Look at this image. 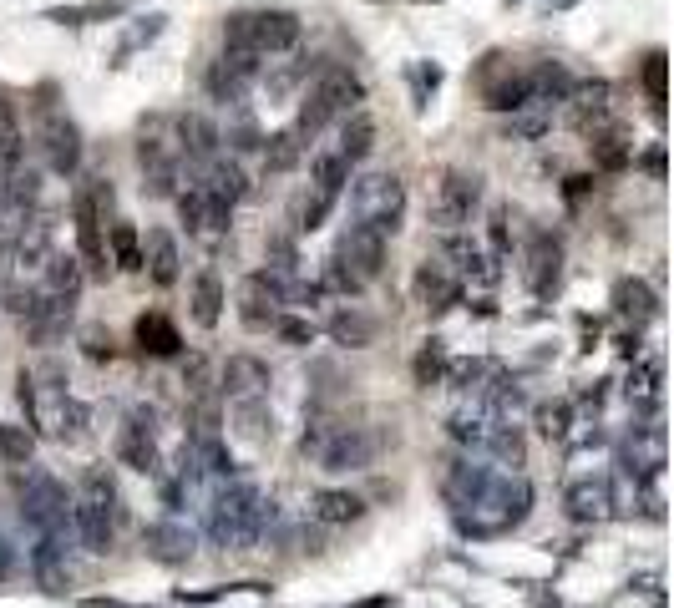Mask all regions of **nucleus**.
Returning a JSON list of instances; mask_svg holds the SVG:
<instances>
[{
  "label": "nucleus",
  "instance_id": "37",
  "mask_svg": "<svg viewBox=\"0 0 674 608\" xmlns=\"http://www.w3.org/2000/svg\"><path fill=\"white\" fill-rule=\"evenodd\" d=\"M234 426H239V436H244V441H264V436H274V416H269L264 396L234 401Z\"/></svg>",
  "mask_w": 674,
  "mask_h": 608
},
{
  "label": "nucleus",
  "instance_id": "48",
  "mask_svg": "<svg viewBox=\"0 0 674 608\" xmlns=\"http://www.w3.org/2000/svg\"><path fill=\"white\" fill-rule=\"evenodd\" d=\"M360 608H386V598H370V603H360Z\"/></svg>",
  "mask_w": 674,
  "mask_h": 608
},
{
  "label": "nucleus",
  "instance_id": "25",
  "mask_svg": "<svg viewBox=\"0 0 674 608\" xmlns=\"http://www.w3.org/2000/svg\"><path fill=\"white\" fill-rule=\"evenodd\" d=\"M330 335H335V345H350V350H365V345H376V335H381V320L376 315H365V310H340L335 320H330Z\"/></svg>",
  "mask_w": 674,
  "mask_h": 608
},
{
  "label": "nucleus",
  "instance_id": "42",
  "mask_svg": "<svg viewBox=\"0 0 674 608\" xmlns=\"http://www.w3.org/2000/svg\"><path fill=\"white\" fill-rule=\"evenodd\" d=\"M568 421H573V411H568L563 401H553V406H538V431H543L548 441L568 436Z\"/></svg>",
  "mask_w": 674,
  "mask_h": 608
},
{
  "label": "nucleus",
  "instance_id": "10",
  "mask_svg": "<svg viewBox=\"0 0 674 608\" xmlns=\"http://www.w3.org/2000/svg\"><path fill=\"white\" fill-rule=\"evenodd\" d=\"M335 254H340V259H345V264L355 269V279H360V284H370V279H381V269H386L391 239L381 234V228H365V223H350Z\"/></svg>",
  "mask_w": 674,
  "mask_h": 608
},
{
  "label": "nucleus",
  "instance_id": "39",
  "mask_svg": "<svg viewBox=\"0 0 674 608\" xmlns=\"http://www.w3.org/2000/svg\"><path fill=\"white\" fill-rule=\"evenodd\" d=\"M320 289H325V294H345V299H350V294H360L365 284L355 279V269H350L340 254H330V259H325V274H320Z\"/></svg>",
  "mask_w": 674,
  "mask_h": 608
},
{
  "label": "nucleus",
  "instance_id": "36",
  "mask_svg": "<svg viewBox=\"0 0 674 608\" xmlns=\"http://www.w3.org/2000/svg\"><path fill=\"white\" fill-rule=\"evenodd\" d=\"M588 152H593V168H598V173H619V168H629V158H634V147L624 142V132H593Z\"/></svg>",
  "mask_w": 674,
  "mask_h": 608
},
{
  "label": "nucleus",
  "instance_id": "45",
  "mask_svg": "<svg viewBox=\"0 0 674 608\" xmlns=\"http://www.w3.org/2000/svg\"><path fill=\"white\" fill-rule=\"evenodd\" d=\"M82 350H87V360H112V335L107 330H82Z\"/></svg>",
  "mask_w": 674,
  "mask_h": 608
},
{
  "label": "nucleus",
  "instance_id": "31",
  "mask_svg": "<svg viewBox=\"0 0 674 608\" xmlns=\"http://www.w3.org/2000/svg\"><path fill=\"white\" fill-rule=\"evenodd\" d=\"M370 147H376V122H370L365 112H350L345 127H340V152L350 158V168H360L370 158Z\"/></svg>",
  "mask_w": 674,
  "mask_h": 608
},
{
  "label": "nucleus",
  "instance_id": "33",
  "mask_svg": "<svg viewBox=\"0 0 674 608\" xmlns=\"http://www.w3.org/2000/svg\"><path fill=\"white\" fill-rule=\"evenodd\" d=\"M482 97H487V107H492V112H522V107L533 102L528 71H507V82H492Z\"/></svg>",
  "mask_w": 674,
  "mask_h": 608
},
{
  "label": "nucleus",
  "instance_id": "20",
  "mask_svg": "<svg viewBox=\"0 0 674 608\" xmlns=\"http://www.w3.org/2000/svg\"><path fill=\"white\" fill-rule=\"evenodd\" d=\"M117 462L132 467V472H142V477H158L163 472L158 441L147 436V431H132V426H122V436H117Z\"/></svg>",
  "mask_w": 674,
  "mask_h": 608
},
{
  "label": "nucleus",
  "instance_id": "46",
  "mask_svg": "<svg viewBox=\"0 0 674 608\" xmlns=\"http://www.w3.org/2000/svg\"><path fill=\"white\" fill-rule=\"evenodd\" d=\"M441 370V350H436V340L416 355V380H421V386H431V375Z\"/></svg>",
  "mask_w": 674,
  "mask_h": 608
},
{
  "label": "nucleus",
  "instance_id": "9",
  "mask_svg": "<svg viewBox=\"0 0 674 608\" xmlns=\"http://www.w3.org/2000/svg\"><path fill=\"white\" fill-rule=\"evenodd\" d=\"M279 310H284V279L279 274L259 269V274H249L239 284V320H244V330H269L279 320Z\"/></svg>",
  "mask_w": 674,
  "mask_h": 608
},
{
  "label": "nucleus",
  "instance_id": "28",
  "mask_svg": "<svg viewBox=\"0 0 674 608\" xmlns=\"http://www.w3.org/2000/svg\"><path fill=\"white\" fill-rule=\"evenodd\" d=\"M614 310L639 325V320H654L659 315V299H654V289L644 279H619L614 284Z\"/></svg>",
  "mask_w": 674,
  "mask_h": 608
},
{
  "label": "nucleus",
  "instance_id": "17",
  "mask_svg": "<svg viewBox=\"0 0 674 608\" xmlns=\"http://www.w3.org/2000/svg\"><path fill=\"white\" fill-rule=\"evenodd\" d=\"M416 299L426 304V310L441 315V310H452V304L462 299V279L446 269V264H431V259H426V264L416 269Z\"/></svg>",
  "mask_w": 674,
  "mask_h": 608
},
{
  "label": "nucleus",
  "instance_id": "29",
  "mask_svg": "<svg viewBox=\"0 0 674 608\" xmlns=\"http://www.w3.org/2000/svg\"><path fill=\"white\" fill-rule=\"evenodd\" d=\"M82 284H87V274H82V264L77 259H66V254H46V294H56V299H77L82 294Z\"/></svg>",
  "mask_w": 674,
  "mask_h": 608
},
{
  "label": "nucleus",
  "instance_id": "14",
  "mask_svg": "<svg viewBox=\"0 0 674 608\" xmlns=\"http://www.w3.org/2000/svg\"><path fill=\"white\" fill-rule=\"evenodd\" d=\"M522 274H528V289H533V294H553V289H558L563 244L548 234V228H538V234L528 239V264H522Z\"/></svg>",
  "mask_w": 674,
  "mask_h": 608
},
{
  "label": "nucleus",
  "instance_id": "34",
  "mask_svg": "<svg viewBox=\"0 0 674 608\" xmlns=\"http://www.w3.org/2000/svg\"><path fill=\"white\" fill-rule=\"evenodd\" d=\"M335 203H340V193H330V188H310L305 198L294 203V234H315V228L335 213Z\"/></svg>",
  "mask_w": 674,
  "mask_h": 608
},
{
  "label": "nucleus",
  "instance_id": "35",
  "mask_svg": "<svg viewBox=\"0 0 674 608\" xmlns=\"http://www.w3.org/2000/svg\"><path fill=\"white\" fill-rule=\"evenodd\" d=\"M482 456H492V462H502V467H522V462H528V441H522V431L517 426H497L482 446H477Z\"/></svg>",
  "mask_w": 674,
  "mask_h": 608
},
{
  "label": "nucleus",
  "instance_id": "22",
  "mask_svg": "<svg viewBox=\"0 0 674 608\" xmlns=\"http://www.w3.org/2000/svg\"><path fill=\"white\" fill-rule=\"evenodd\" d=\"M178 132H183V158H188V163H208V158H218V142H223V132H218L208 117L183 112V117H178Z\"/></svg>",
  "mask_w": 674,
  "mask_h": 608
},
{
  "label": "nucleus",
  "instance_id": "11",
  "mask_svg": "<svg viewBox=\"0 0 674 608\" xmlns=\"http://www.w3.org/2000/svg\"><path fill=\"white\" fill-rule=\"evenodd\" d=\"M178 198V218H183V228H188V234L193 239H223V234H229V223H234V208L229 203H218V198H208L198 183L188 188V193H173Z\"/></svg>",
  "mask_w": 674,
  "mask_h": 608
},
{
  "label": "nucleus",
  "instance_id": "13",
  "mask_svg": "<svg viewBox=\"0 0 674 608\" xmlns=\"http://www.w3.org/2000/svg\"><path fill=\"white\" fill-rule=\"evenodd\" d=\"M264 391H269V365L254 350H234L229 360L218 365V396L249 401V396H264Z\"/></svg>",
  "mask_w": 674,
  "mask_h": 608
},
{
  "label": "nucleus",
  "instance_id": "15",
  "mask_svg": "<svg viewBox=\"0 0 674 608\" xmlns=\"http://www.w3.org/2000/svg\"><path fill=\"white\" fill-rule=\"evenodd\" d=\"M71 538H77L87 553H112V543H117V517L112 512H102L97 502H71Z\"/></svg>",
  "mask_w": 674,
  "mask_h": 608
},
{
  "label": "nucleus",
  "instance_id": "16",
  "mask_svg": "<svg viewBox=\"0 0 674 608\" xmlns=\"http://www.w3.org/2000/svg\"><path fill=\"white\" fill-rule=\"evenodd\" d=\"M178 264H183L178 239L168 234V228H147V244H142V269L153 274V284H158V289L178 284Z\"/></svg>",
  "mask_w": 674,
  "mask_h": 608
},
{
  "label": "nucleus",
  "instance_id": "40",
  "mask_svg": "<svg viewBox=\"0 0 674 608\" xmlns=\"http://www.w3.org/2000/svg\"><path fill=\"white\" fill-rule=\"evenodd\" d=\"M487 244H492V259H507L512 254V208L497 203L487 213Z\"/></svg>",
  "mask_w": 674,
  "mask_h": 608
},
{
  "label": "nucleus",
  "instance_id": "5",
  "mask_svg": "<svg viewBox=\"0 0 674 608\" xmlns=\"http://www.w3.org/2000/svg\"><path fill=\"white\" fill-rule=\"evenodd\" d=\"M350 208H355V223L365 228H381L391 239L401 228V213H406V183L396 173H370V178H355L350 188Z\"/></svg>",
  "mask_w": 674,
  "mask_h": 608
},
{
  "label": "nucleus",
  "instance_id": "38",
  "mask_svg": "<svg viewBox=\"0 0 674 608\" xmlns=\"http://www.w3.org/2000/svg\"><path fill=\"white\" fill-rule=\"evenodd\" d=\"M31 451H36V436H31L26 426L0 421V456H6L11 467H26V462H31Z\"/></svg>",
  "mask_w": 674,
  "mask_h": 608
},
{
  "label": "nucleus",
  "instance_id": "8",
  "mask_svg": "<svg viewBox=\"0 0 674 608\" xmlns=\"http://www.w3.org/2000/svg\"><path fill=\"white\" fill-rule=\"evenodd\" d=\"M386 436L376 426H340L325 446H320V467L325 472H365V467H376V456H381Z\"/></svg>",
  "mask_w": 674,
  "mask_h": 608
},
{
  "label": "nucleus",
  "instance_id": "19",
  "mask_svg": "<svg viewBox=\"0 0 674 608\" xmlns=\"http://www.w3.org/2000/svg\"><path fill=\"white\" fill-rule=\"evenodd\" d=\"M563 507H568V517H573V522H604V517H609V507H614L609 482H604V477H583V482H573V487H568V497H563Z\"/></svg>",
  "mask_w": 674,
  "mask_h": 608
},
{
  "label": "nucleus",
  "instance_id": "24",
  "mask_svg": "<svg viewBox=\"0 0 674 608\" xmlns=\"http://www.w3.org/2000/svg\"><path fill=\"white\" fill-rule=\"evenodd\" d=\"M350 158L340 152V142H325L315 158H310V188H330V193H345V183H350Z\"/></svg>",
  "mask_w": 674,
  "mask_h": 608
},
{
  "label": "nucleus",
  "instance_id": "18",
  "mask_svg": "<svg viewBox=\"0 0 674 608\" xmlns=\"http://www.w3.org/2000/svg\"><path fill=\"white\" fill-rule=\"evenodd\" d=\"M208 198H218V203H239V198H249V178H244V168L234 163V158H208L203 163V183H198Z\"/></svg>",
  "mask_w": 674,
  "mask_h": 608
},
{
  "label": "nucleus",
  "instance_id": "26",
  "mask_svg": "<svg viewBox=\"0 0 674 608\" xmlns=\"http://www.w3.org/2000/svg\"><path fill=\"white\" fill-rule=\"evenodd\" d=\"M218 320H223V279H218V269H203L193 279V325L213 330Z\"/></svg>",
  "mask_w": 674,
  "mask_h": 608
},
{
  "label": "nucleus",
  "instance_id": "44",
  "mask_svg": "<svg viewBox=\"0 0 674 608\" xmlns=\"http://www.w3.org/2000/svg\"><path fill=\"white\" fill-rule=\"evenodd\" d=\"M644 87H649V102H654V112H659V102H664V51H649V61H644Z\"/></svg>",
  "mask_w": 674,
  "mask_h": 608
},
{
  "label": "nucleus",
  "instance_id": "21",
  "mask_svg": "<svg viewBox=\"0 0 674 608\" xmlns=\"http://www.w3.org/2000/svg\"><path fill=\"white\" fill-rule=\"evenodd\" d=\"M310 512H315V522H325V527H345V522H360V517H365V497L340 492V487H325V492L310 497Z\"/></svg>",
  "mask_w": 674,
  "mask_h": 608
},
{
  "label": "nucleus",
  "instance_id": "7",
  "mask_svg": "<svg viewBox=\"0 0 674 608\" xmlns=\"http://www.w3.org/2000/svg\"><path fill=\"white\" fill-rule=\"evenodd\" d=\"M36 142H41V158L56 178H71L82 168V132L66 112H56L51 102L36 107Z\"/></svg>",
  "mask_w": 674,
  "mask_h": 608
},
{
  "label": "nucleus",
  "instance_id": "47",
  "mask_svg": "<svg viewBox=\"0 0 674 608\" xmlns=\"http://www.w3.org/2000/svg\"><path fill=\"white\" fill-rule=\"evenodd\" d=\"M229 142H234V152H254L264 137H259L254 127H239V132H229Z\"/></svg>",
  "mask_w": 674,
  "mask_h": 608
},
{
  "label": "nucleus",
  "instance_id": "3",
  "mask_svg": "<svg viewBox=\"0 0 674 608\" xmlns=\"http://www.w3.org/2000/svg\"><path fill=\"white\" fill-rule=\"evenodd\" d=\"M112 213V183L107 178H87L77 183V198H71V218H77V244H82V274L107 279L112 259H107V239H102V223Z\"/></svg>",
  "mask_w": 674,
  "mask_h": 608
},
{
  "label": "nucleus",
  "instance_id": "23",
  "mask_svg": "<svg viewBox=\"0 0 674 608\" xmlns=\"http://www.w3.org/2000/svg\"><path fill=\"white\" fill-rule=\"evenodd\" d=\"M259 152H264V173H294L299 163H305V137H299L294 127H284V132H274V137H264L259 142Z\"/></svg>",
  "mask_w": 674,
  "mask_h": 608
},
{
  "label": "nucleus",
  "instance_id": "12",
  "mask_svg": "<svg viewBox=\"0 0 674 608\" xmlns=\"http://www.w3.org/2000/svg\"><path fill=\"white\" fill-rule=\"evenodd\" d=\"M137 168H142V193L147 198H173L178 193V152H168L163 137H147L137 142Z\"/></svg>",
  "mask_w": 674,
  "mask_h": 608
},
{
  "label": "nucleus",
  "instance_id": "43",
  "mask_svg": "<svg viewBox=\"0 0 674 608\" xmlns=\"http://www.w3.org/2000/svg\"><path fill=\"white\" fill-rule=\"evenodd\" d=\"M183 391L198 401V396H208V360L203 355H188V365H183Z\"/></svg>",
  "mask_w": 674,
  "mask_h": 608
},
{
  "label": "nucleus",
  "instance_id": "32",
  "mask_svg": "<svg viewBox=\"0 0 674 608\" xmlns=\"http://www.w3.org/2000/svg\"><path fill=\"white\" fill-rule=\"evenodd\" d=\"M137 340H142L147 355H178V350H183L178 325L163 320V315H142V320H137Z\"/></svg>",
  "mask_w": 674,
  "mask_h": 608
},
{
  "label": "nucleus",
  "instance_id": "27",
  "mask_svg": "<svg viewBox=\"0 0 674 608\" xmlns=\"http://www.w3.org/2000/svg\"><path fill=\"white\" fill-rule=\"evenodd\" d=\"M147 553L163 558V563H183L193 553V532L178 527V522H153L147 527Z\"/></svg>",
  "mask_w": 674,
  "mask_h": 608
},
{
  "label": "nucleus",
  "instance_id": "1",
  "mask_svg": "<svg viewBox=\"0 0 674 608\" xmlns=\"http://www.w3.org/2000/svg\"><path fill=\"white\" fill-rule=\"evenodd\" d=\"M360 102H365V87H360V76H355L350 66H320L315 87L305 92V102H299L294 132L305 137V142H315V137H320L330 122L350 117Z\"/></svg>",
  "mask_w": 674,
  "mask_h": 608
},
{
  "label": "nucleus",
  "instance_id": "2",
  "mask_svg": "<svg viewBox=\"0 0 674 608\" xmlns=\"http://www.w3.org/2000/svg\"><path fill=\"white\" fill-rule=\"evenodd\" d=\"M299 36H305V21L294 11L279 6H259V11H234L223 21V46H239V51H259V56H279L294 51Z\"/></svg>",
  "mask_w": 674,
  "mask_h": 608
},
{
  "label": "nucleus",
  "instance_id": "6",
  "mask_svg": "<svg viewBox=\"0 0 674 608\" xmlns=\"http://www.w3.org/2000/svg\"><path fill=\"white\" fill-rule=\"evenodd\" d=\"M477 203H482V178L467 168H446L436 183V198H431V223L441 234H462L477 213Z\"/></svg>",
  "mask_w": 674,
  "mask_h": 608
},
{
  "label": "nucleus",
  "instance_id": "30",
  "mask_svg": "<svg viewBox=\"0 0 674 608\" xmlns=\"http://www.w3.org/2000/svg\"><path fill=\"white\" fill-rule=\"evenodd\" d=\"M107 244H112V264L117 269H127V274L142 269V234H137L127 218H112L107 223Z\"/></svg>",
  "mask_w": 674,
  "mask_h": 608
},
{
  "label": "nucleus",
  "instance_id": "41",
  "mask_svg": "<svg viewBox=\"0 0 674 608\" xmlns=\"http://www.w3.org/2000/svg\"><path fill=\"white\" fill-rule=\"evenodd\" d=\"M284 345H315V325L310 320H294V315H279L274 325H269Z\"/></svg>",
  "mask_w": 674,
  "mask_h": 608
},
{
  "label": "nucleus",
  "instance_id": "4",
  "mask_svg": "<svg viewBox=\"0 0 674 608\" xmlns=\"http://www.w3.org/2000/svg\"><path fill=\"white\" fill-rule=\"evenodd\" d=\"M264 522H269V502L254 487H229L208 507V538L218 548H249L264 532Z\"/></svg>",
  "mask_w": 674,
  "mask_h": 608
}]
</instances>
